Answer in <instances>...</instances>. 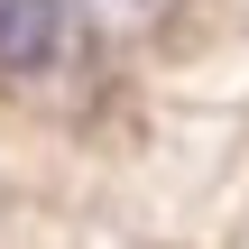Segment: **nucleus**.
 <instances>
[{
    "label": "nucleus",
    "instance_id": "1",
    "mask_svg": "<svg viewBox=\"0 0 249 249\" xmlns=\"http://www.w3.org/2000/svg\"><path fill=\"white\" fill-rule=\"evenodd\" d=\"M65 37V0H0V74H37Z\"/></svg>",
    "mask_w": 249,
    "mask_h": 249
}]
</instances>
